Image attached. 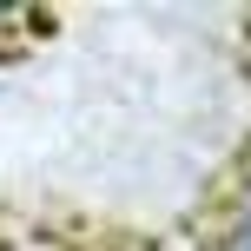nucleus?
<instances>
[{"label": "nucleus", "instance_id": "1", "mask_svg": "<svg viewBox=\"0 0 251 251\" xmlns=\"http://www.w3.org/2000/svg\"><path fill=\"white\" fill-rule=\"evenodd\" d=\"M225 251H251V185L238 192V205H231V218H225V238H218Z\"/></svg>", "mask_w": 251, "mask_h": 251}]
</instances>
